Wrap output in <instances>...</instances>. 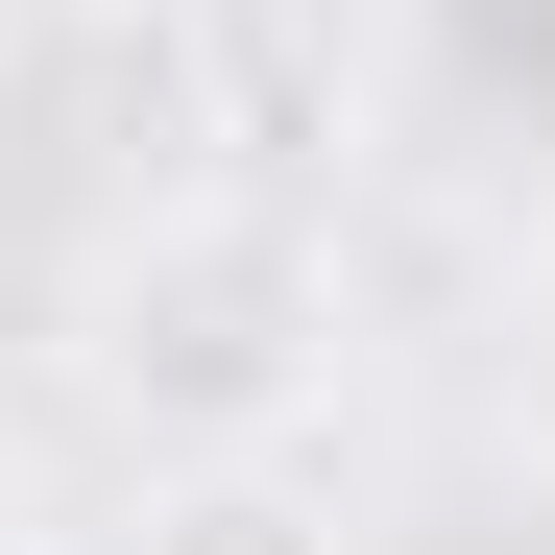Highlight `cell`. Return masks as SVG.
I'll list each match as a JSON object with an SVG mask.
<instances>
[{"label":"cell","instance_id":"obj_1","mask_svg":"<svg viewBox=\"0 0 555 555\" xmlns=\"http://www.w3.org/2000/svg\"><path fill=\"white\" fill-rule=\"evenodd\" d=\"M98 387L169 459H266L338 411V242L291 194H169L98 242Z\"/></svg>","mask_w":555,"mask_h":555},{"label":"cell","instance_id":"obj_2","mask_svg":"<svg viewBox=\"0 0 555 555\" xmlns=\"http://www.w3.org/2000/svg\"><path fill=\"white\" fill-rule=\"evenodd\" d=\"M121 555H362V531H338V483H314V435H266V459H169Z\"/></svg>","mask_w":555,"mask_h":555},{"label":"cell","instance_id":"obj_3","mask_svg":"<svg viewBox=\"0 0 555 555\" xmlns=\"http://www.w3.org/2000/svg\"><path fill=\"white\" fill-rule=\"evenodd\" d=\"M0 555H49V483H25V435H0Z\"/></svg>","mask_w":555,"mask_h":555},{"label":"cell","instance_id":"obj_4","mask_svg":"<svg viewBox=\"0 0 555 555\" xmlns=\"http://www.w3.org/2000/svg\"><path fill=\"white\" fill-rule=\"evenodd\" d=\"M0 49H25V0H0Z\"/></svg>","mask_w":555,"mask_h":555}]
</instances>
